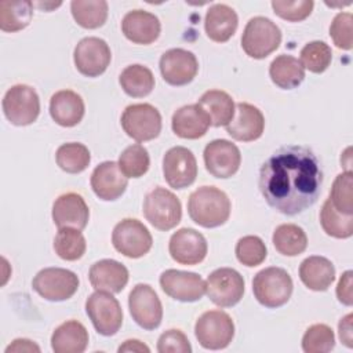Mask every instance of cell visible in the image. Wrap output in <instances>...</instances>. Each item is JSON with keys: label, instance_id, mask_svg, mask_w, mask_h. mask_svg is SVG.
Here are the masks:
<instances>
[{"label": "cell", "instance_id": "cell-20", "mask_svg": "<svg viewBox=\"0 0 353 353\" xmlns=\"http://www.w3.org/2000/svg\"><path fill=\"white\" fill-rule=\"evenodd\" d=\"M226 132L236 141L251 142L263 134L265 117L262 112L247 102H239L232 120L225 125Z\"/></svg>", "mask_w": 353, "mask_h": 353}, {"label": "cell", "instance_id": "cell-1", "mask_svg": "<svg viewBox=\"0 0 353 353\" xmlns=\"http://www.w3.org/2000/svg\"><path fill=\"white\" fill-rule=\"evenodd\" d=\"M258 183L272 208L292 216L317 201L323 170L312 149L301 145L283 146L262 164Z\"/></svg>", "mask_w": 353, "mask_h": 353}, {"label": "cell", "instance_id": "cell-23", "mask_svg": "<svg viewBox=\"0 0 353 353\" xmlns=\"http://www.w3.org/2000/svg\"><path fill=\"white\" fill-rule=\"evenodd\" d=\"M121 30L130 41L148 46L157 40L161 25L154 14L143 10H132L123 17Z\"/></svg>", "mask_w": 353, "mask_h": 353}, {"label": "cell", "instance_id": "cell-37", "mask_svg": "<svg viewBox=\"0 0 353 353\" xmlns=\"http://www.w3.org/2000/svg\"><path fill=\"white\" fill-rule=\"evenodd\" d=\"M55 160L62 171L68 174H79L88 167L91 154L85 145L79 142H69L61 145L57 149Z\"/></svg>", "mask_w": 353, "mask_h": 353}, {"label": "cell", "instance_id": "cell-43", "mask_svg": "<svg viewBox=\"0 0 353 353\" xmlns=\"http://www.w3.org/2000/svg\"><path fill=\"white\" fill-rule=\"evenodd\" d=\"M353 176L352 172L343 171L342 174L336 175L334 179L332 188L330 190V200L332 205L343 212V214H353Z\"/></svg>", "mask_w": 353, "mask_h": 353}, {"label": "cell", "instance_id": "cell-42", "mask_svg": "<svg viewBox=\"0 0 353 353\" xmlns=\"http://www.w3.org/2000/svg\"><path fill=\"white\" fill-rule=\"evenodd\" d=\"M236 258L240 263L248 268L261 265L268 255L265 243L258 236H244L236 243Z\"/></svg>", "mask_w": 353, "mask_h": 353}, {"label": "cell", "instance_id": "cell-46", "mask_svg": "<svg viewBox=\"0 0 353 353\" xmlns=\"http://www.w3.org/2000/svg\"><path fill=\"white\" fill-rule=\"evenodd\" d=\"M160 353H190L192 346L188 336L181 330H168L163 332L157 341Z\"/></svg>", "mask_w": 353, "mask_h": 353}, {"label": "cell", "instance_id": "cell-22", "mask_svg": "<svg viewBox=\"0 0 353 353\" xmlns=\"http://www.w3.org/2000/svg\"><path fill=\"white\" fill-rule=\"evenodd\" d=\"M90 182L94 193L101 200L113 201L125 192L128 178L121 172L116 161H103L94 168Z\"/></svg>", "mask_w": 353, "mask_h": 353}, {"label": "cell", "instance_id": "cell-40", "mask_svg": "<svg viewBox=\"0 0 353 353\" xmlns=\"http://www.w3.org/2000/svg\"><path fill=\"white\" fill-rule=\"evenodd\" d=\"M332 61L331 47L325 41L314 40L301 50V65L312 73H323Z\"/></svg>", "mask_w": 353, "mask_h": 353}, {"label": "cell", "instance_id": "cell-30", "mask_svg": "<svg viewBox=\"0 0 353 353\" xmlns=\"http://www.w3.org/2000/svg\"><path fill=\"white\" fill-rule=\"evenodd\" d=\"M197 105L205 112L210 119V124L214 127L226 125L234 114V102L232 97L222 90L205 91Z\"/></svg>", "mask_w": 353, "mask_h": 353}, {"label": "cell", "instance_id": "cell-39", "mask_svg": "<svg viewBox=\"0 0 353 353\" xmlns=\"http://www.w3.org/2000/svg\"><path fill=\"white\" fill-rule=\"evenodd\" d=\"M117 164L127 178H139L148 172L150 157L146 148L139 143H134L121 152Z\"/></svg>", "mask_w": 353, "mask_h": 353}, {"label": "cell", "instance_id": "cell-35", "mask_svg": "<svg viewBox=\"0 0 353 353\" xmlns=\"http://www.w3.org/2000/svg\"><path fill=\"white\" fill-rule=\"evenodd\" d=\"M70 11L77 25L84 29H97L106 22L109 7L105 0H73Z\"/></svg>", "mask_w": 353, "mask_h": 353}, {"label": "cell", "instance_id": "cell-17", "mask_svg": "<svg viewBox=\"0 0 353 353\" xmlns=\"http://www.w3.org/2000/svg\"><path fill=\"white\" fill-rule=\"evenodd\" d=\"M161 290L175 301L196 302L205 294V281L200 274L167 269L160 274Z\"/></svg>", "mask_w": 353, "mask_h": 353}, {"label": "cell", "instance_id": "cell-51", "mask_svg": "<svg viewBox=\"0 0 353 353\" xmlns=\"http://www.w3.org/2000/svg\"><path fill=\"white\" fill-rule=\"evenodd\" d=\"M37 6H39L40 8H44V10L47 11V10H50V8H57V7H59L61 3H37Z\"/></svg>", "mask_w": 353, "mask_h": 353}, {"label": "cell", "instance_id": "cell-49", "mask_svg": "<svg viewBox=\"0 0 353 353\" xmlns=\"http://www.w3.org/2000/svg\"><path fill=\"white\" fill-rule=\"evenodd\" d=\"M10 352H40V347L30 339L19 338L12 341V343L7 346L6 353H10Z\"/></svg>", "mask_w": 353, "mask_h": 353}, {"label": "cell", "instance_id": "cell-2", "mask_svg": "<svg viewBox=\"0 0 353 353\" xmlns=\"http://www.w3.org/2000/svg\"><path fill=\"white\" fill-rule=\"evenodd\" d=\"M230 200L228 194L215 186H201L196 189L188 200L190 219L203 228H218L230 215Z\"/></svg>", "mask_w": 353, "mask_h": 353}, {"label": "cell", "instance_id": "cell-6", "mask_svg": "<svg viewBox=\"0 0 353 353\" xmlns=\"http://www.w3.org/2000/svg\"><path fill=\"white\" fill-rule=\"evenodd\" d=\"M194 335L204 349H225L234 336V323L223 310H207L197 319Z\"/></svg>", "mask_w": 353, "mask_h": 353}, {"label": "cell", "instance_id": "cell-50", "mask_svg": "<svg viewBox=\"0 0 353 353\" xmlns=\"http://www.w3.org/2000/svg\"><path fill=\"white\" fill-rule=\"evenodd\" d=\"M119 352L120 353L121 352H146L148 353L150 352V349L138 339H128L119 347Z\"/></svg>", "mask_w": 353, "mask_h": 353}, {"label": "cell", "instance_id": "cell-38", "mask_svg": "<svg viewBox=\"0 0 353 353\" xmlns=\"http://www.w3.org/2000/svg\"><path fill=\"white\" fill-rule=\"evenodd\" d=\"M87 248V243L80 230L73 228H62L54 239L55 254L63 261L80 259Z\"/></svg>", "mask_w": 353, "mask_h": 353}, {"label": "cell", "instance_id": "cell-9", "mask_svg": "<svg viewBox=\"0 0 353 353\" xmlns=\"http://www.w3.org/2000/svg\"><path fill=\"white\" fill-rule=\"evenodd\" d=\"M112 244L121 255L135 259L150 251L153 239L149 229L141 221L125 218L114 226L112 232Z\"/></svg>", "mask_w": 353, "mask_h": 353}, {"label": "cell", "instance_id": "cell-47", "mask_svg": "<svg viewBox=\"0 0 353 353\" xmlns=\"http://www.w3.org/2000/svg\"><path fill=\"white\" fill-rule=\"evenodd\" d=\"M352 270H346L342 273L338 285H336V298L345 306L353 305V292H352Z\"/></svg>", "mask_w": 353, "mask_h": 353}, {"label": "cell", "instance_id": "cell-11", "mask_svg": "<svg viewBox=\"0 0 353 353\" xmlns=\"http://www.w3.org/2000/svg\"><path fill=\"white\" fill-rule=\"evenodd\" d=\"M124 132L137 142L152 141L161 131V114L150 103H134L124 109L121 119Z\"/></svg>", "mask_w": 353, "mask_h": 353}, {"label": "cell", "instance_id": "cell-4", "mask_svg": "<svg viewBox=\"0 0 353 353\" xmlns=\"http://www.w3.org/2000/svg\"><path fill=\"white\" fill-rule=\"evenodd\" d=\"M281 43L280 28L266 17L251 18L241 36L244 52L254 59H263L279 48Z\"/></svg>", "mask_w": 353, "mask_h": 353}, {"label": "cell", "instance_id": "cell-33", "mask_svg": "<svg viewBox=\"0 0 353 353\" xmlns=\"http://www.w3.org/2000/svg\"><path fill=\"white\" fill-rule=\"evenodd\" d=\"M119 83L127 95L132 98H143L154 88V76L149 68L134 63L120 73Z\"/></svg>", "mask_w": 353, "mask_h": 353}, {"label": "cell", "instance_id": "cell-29", "mask_svg": "<svg viewBox=\"0 0 353 353\" xmlns=\"http://www.w3.org/2000/svg\"><path fill=\"white\" fill-rule=\"evenodd\" d=\"M88 346V331L77 320H68L58 325L51 335L55 353H83Z\"/></svg>", "mask_w": 353, "mask_h": 353}, {"label": "cell", "instance_id": "cell-21", "mask_svg": "<svg viewBox=\"0 0 353 353\" xmlns=\"http://www.w3.org/2000/svg\"><path fill=\"white\" fill-rule=\"evenodd\" d=\"M90 219V208L84 199L74 193H63L61 194L52 205V221L58 226L62 228H73L77 230H83Z\"/></svg>", "mask_w": 353, "mask_h": 353}, {"label": "cell", "instance_id": "cell-48", "mask_svg": "<svg viewBox=\"0 0 353 353\" xmlns=\"http://www.w3.org/2000/svg\"><path fill=\"white\" fill-rule=\"evenodd\" d=\"M352 320H353V314L349 313L345 317L341 319L339 324H338V331H339V339L341 342L347 346V347H353V332H352Z\"/></svg>", "mask_w": 353, "mask_h": 353}, {"label": "cell", "instance_id": "cell-27", "mask_svg": "<svg viewBox=\"0 0 353 353\" xmlns=\"http://www.w3.org/2000/svg\"><path fill=\"white\" fill-rule=\"evenodd\" d=\"M239 17L228 4H212L204 18V29L210 40L215 43L228 41L237 29Z\"/></svg>", "mask_w": 353, "mask_h": 353}, {"label": "cell", "instance_id": "cell-32", "mask_svg": "<svg viewBox=\"0 0 353 353\" xmlns=\"http://www.w3.org/2000/svg\"><path fill=\"white\" fill-rule=\"evenodd\" d=\"M33 18V3L28 0L0 1V29L3 32H18L25 29Z\"/></svg>", "mask_w": 353, "mask_h": 353}, {"label": "cell", "instance_id": "cell-13", "mask_svg": "<svg viewBox=\"0 0 353 353\" xmlns=\"http://www.w3.org/2000/svg\"><path fill=\"white\" fill-rule=\"evenodd\" d=\"M128 309L132 320L143 330H156L163 319V306L156 291L149 285L139 283L128 295Z\"/></svg>", "mask_w": 353, "mask_h": 353}, {"label": "cell", "instance_id": "cell-14", "mask_svg": "<svg viewBox=\"0 0 353 353\" xmlns=\"http://www.w3.org/2000/svg\"><path fill=\"white\" fill-rule=\"evenodd\" d=\"M112 52L103 39L91 36L81 39L74 47L73 61L76 69L87 77L101 76L109 66Z\"/></svg>", "mask_w": 353, "mask_h": 353}, {"label": "cell", "instance_id": "cell-8", "mask_svg": "<svg viewBox=\"0 0 353 353\" xmlns=\"http://www.w3.org/2000/svg\"><path fill=\"white\" fill-rule=\"evenodd\" d=\"M85 312L95 331L103 336H112L121 328L123 310L110 292H92L85 301Z\"/></svg>", "mask_w": 353, "mask_h": 353}, {"label": "cell", "instance_id": "cell-41", "mask_svg": "<svg viewBox=\"0 0 353 353\" xmlns=\"http://www.w3.org/2000/svg\"><path fill=\"white\" fill-rule=\"evenodd\" d=\"M335 346V335L327 324L310 325L302 336V350L305 353H327Z\"/></svg>", "mask_w": 353, "mask_h": 353}, {"label": "cell", "instance_id": "cell-28", "mask_svg": "<svg viewBox=\"0 0 353 353\" xmlns=\"http://www.w3.org/2000/svg\"><path fill=\"white\" fill-rule=\"evenodd\" d=\"M299 279L312 291H327L335 280V268L325 256L312 255L302 261Z\"/></svg>", "mask_w": 353, "mask_h": 353}, {"label": "cell", "instance_id": "cell-10", "mask_svg": "<svg viewBox=\"0 0 353 353\" xmlns=\"http://www.w3.org/2000/svg\"><path fill=\"white\" fill-rule=\"evenodd\" d=\"M79 277L74 272L63 268L41 269L32 281L33 290L44 299L61 302L72 298L79 288Z\"/></svg>", "mask_w": 353, "mask_h": 353}, {"label": "cell", "instance_id": "cell-34", "mask_svg": "<svg viewBox=\"0 0 353 353\" xmlns=\"http://www.w3.org/2000/svg\"><path fill=\"white\" fill-rule=\"evenodd\" d=\"M274 248L285 256H296L307 247V236L305 230L295 223L279 225L272 237Z\"/></svg>", "mask_w": 353, "mask_h": 353}, {"label": "cell", "instance_id": "cell-19", "mask_svg": "<svg viewBox=\"0 0 353 353\" xmlns=\"http://www.w3.org/2000/svg\"><path fill=\"white\" fill-rule=\"evenodd\" d=\"M205 237L192 228H182L176 230L168 243L171 258L181 265H197L204 261L207 255Z\"/></svg>", "mask_w": 353, "mask_h": 353}, {"label": "cell", "instance_id": "cell-25", "mask_svg": "<svg viewBox=\"0 0 353 353\" xmlns=\"http://www.w3.org/2000/svg\"><path fill=\"white\" fill-rule=\"evenodd\" d=\"M85 112L83 98L72 90L57 91L50 99V114L62 127L77 125Z\"/></svg>", "mask_w": 353, "mask_h": 353}, {"label": "cell", "instance_id": "cell-26", "mask_svg": "<svg viewBox=\"0 0 353 353\" xmlns=\"http://www.w3.org/2000/svg\"><path fill=\"white\" fill-rule=\"evenodd\" d=\"M210 119L197 105H185L175 110L171 120V128L175 135L183 139H199L208 131Z\"/></svg>", "mask_w": 353, "mask_h": 353}, {"label": "cell", "instance_id": "cell-7", "mask_svg": "<svg viewBox=\"0 0 353 353\" xmlns=\"http://www.w3.org/2000/svg\"><path fill=\"white\" fill-rule=\"evenodd\" d=\"M3 113L14 125H29L40 113V99L36 90L28 84H15L4 94Z\"/></svg>", "mask_w": 353, "mask_h": 353}, {"label": "cell", "instance_id": "cell-3", "mask_svg": "<svg viewBox=\"0 0 353 353\" xmlns=\"http://www.w3.org/2000/svg\"><path fill=\"white\" fill-rule=\"evenodd\" d=\"M292 279L283 268L270 266L254 276L252 291L256 301L265 307L276 309L285 305L292 294Z\"/></svg>", "mask_w": 353, "mask_h": 353}, {"label": "cell", "instance_id": "cell-12", "mask_svg": "<svg viewBox=\"0 0 353 353\" xmlns=\"http://www.w3.org/2000/svg\"><path fill=\"white\" fill-rule=\"evenodd\" d=\"M205 294L216 306H234L244 295V279L236 269H215L205 280Z\"/></svg>", "mask_w": 353, "mask_h": 353}, {"label": "cell", "instance_id": "cell-31", "mask_svg": "<svg viewBox=\"0 0 353 353\" xmlns=\"http://www.w3.org/2000/svg\"><path fill=\"white\" fill-rule=\"evenodd\" d=\"M269 76L277 87L283 90H292L303 81L305 69L298 58L281 54L272 61L269 66Z\"/></svg>", "mask_w": 353, "mask_h": 353}, {"label": "cell", "instance_id": "cell-16", "mask_svg": "<svg viewBox=\"0 0 353 353\" xmlns=\"http://www.w3.org/2000/svg\"><path fill=\"white\" fill-rule=\"evenodd\" d=\"M203 157L207 171L221 179L233 176L241 164L240 149L228 139H214L207 143Z\"/></svg>", "mask_w": 353, "mask_h": 353}, {"label": "cell", "instance_id": "cell-24", "mask_svg": "<svg viewBox=\"0 0 353 353\" xmlns=\"http://www.w3.org/2000/svg\"><path fill=\"white\" fill-rule=\"evenodd\" d=\"M127 268L114 259H101L88 272V279L95 291L119 294L128 283Z\"/></svg>", "mask_w": 353, "mask_h": 353}, {"label": "cell", "instance_id": "cell-18", "mask_svg": "<svg viewBox=\"0 0 353 353\" xmlns=\"http://www.w3.org/2000/svg\"><path fill=\"white\" fill-rule=\"evenodd\" d=\"M160 73L170 85H186L199 72V62L192 51L171 48L160 58Z\"/></svg>", "mask_w": 353, "mask_h": 353}, {"label": "cell", "instance_id": "cell-5", "mask_svg": "<svg viewBox=\"0 0 353 353\" xmlns=\"http://www.w3.org/2000/svg\"><path fill=\"white\" fill-rule=\"evenodd\" d=\"M143 215L152 226L167 232L181 222L182 205L172 192L157 186L145 196Z\"/></svg>", "mask_w": 353, "mask_h": 353}, {"label": "cell", "instance_id": "cell-36", "mask_svg": "<svg viewBox=\"0 0 353 353\" xmlns=\"http://www.w3.org/2000/svg\"><path fill=\"white\" fill-rule=\"evenodd\" d=\"M320 223L323 230L335 239H349L353 234V214L338 211L330 199H327L320 211Z\"/></svg>", "mask_w": 353, "mask_h": 353}, {"label": "cell", "instance_id": "cell-44", "mask_svg": "<svg viewBox=\"0 0 353 353\" xmlns=\"http://www.w3.org/2000/svg\"><path fill=\"white\" fill-rule=\"evenodd\" d=\"M352 22L353 15L350 12H338L330 25V36L334 44L341 50L349 51L353 47Z\"/></svg>", "mask_w": 353, "mask_h": 353}, {"label": "cell", "instance_id": "cell-45", "mask_svg": "<svg viewBox=\"0 0 353 353\" xmlns=\"http://www.w3.org/2000/svg\"><path fill=\"white\" fill-rule=\"evenodd\" d=\"M314 3L312 0L298 1H272L274 14L290 22H299L306 19L313 11Z\"/></svg>", "mask_w": 353, "mask_h": 353}, {"label": "cell", "instance_id": "cell-15", "mask_svg": "<svg viewBox=\"0 0 353 353\" xmlns=\"http://www.w3.org/2000/svg\"><path fill=\"white\" fill-rule=\"evenodd\" d=\"M164 179L172 189L190 186L197 176V161L192 150L183 146H174L163 157Z\"/></svg>", "mask_w": 353, "mask_h": 353}]
</instances>
